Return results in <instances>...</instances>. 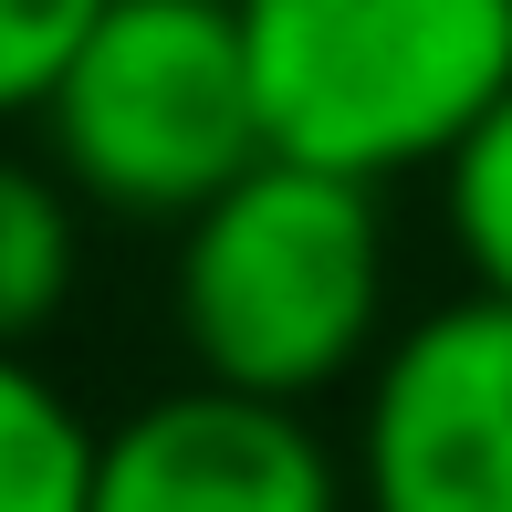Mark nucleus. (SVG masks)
Returning <instances> with one entry per match:
<instances>
[{
  "mask_svg": "<svg viewBox=\"0 0 512 512\" xmlns=\"http://www.w3.org/2000/svg\"><path fill=\"white\" fill-rule=\"evenodd\" d=\"M168 324L189 377L241 398L314 408L324 387L366 377L387 324V189H356L304 157H262L178 230Z\"/></svg>",
  "mask_w": 512,
  "mask_h": 512,
  "instance_id": "1",
  "label": "nucleus"
},
{
  "mask_svg": "<svg viewBox=\"0 0 512 512\" xmlns=\"http://www.w3.org/2000/svg\"><path fill=\"white\" fill-rule=\"evenodd\" d=\"M272 157L356 189L439 178L512 95V0H241Z\"/></svg>",
  "mask_w": 512,
  "mask_h": 512,
  "instance_id": "2",
  "label": "nucleus"
},
{
  "mask_svg": "<svg viewBox=\"0 0 512 512\" xmlns=\"http://www.w3.org/2000/svg\"><path fill=\"white\" fill-rule=\"evenodd\" d=\"M32 126L84 209L189 230L230 178L272 157L241 0H105Z\"/></svg>",
  "mask_w": 512,
  "mask_h": 512,
  "instance_id": "3",
  "label": "nucleus"
},
{
  "mask_svg": "<svg viewBox=\"0 0 512 512\" xmlns=\"http://www.w3.org/2000/svg\"><path fill=\"white\" fill-rule=\"evenodd\" d=\"M356 512H512V304L460 283L356 377Z\"/></svg>",
  "mask_w": 512,
  "mask_h": 512,
  "instance_id": "4",
  "label": "nucleus"
},
{
  "mask_svg": "<svg viewBox=\"0 0 512 512\" xmlns=\"http://www.w3.org/2000/svg\"><path fill=\"white\" fill-rule=\"evenodd\" d=\"M84 512H356V460L314 429V408L189 377L95 429Z\"/></svg>",
  "mask_w": 512,
  "mask_h": 512,
  "instance_id": "5",
  "label": "nucleus"
},
{
  "mask_svg": "<svg viewBox=\"0 0 512 512\" xmlns=\"http://www.w3.org/2000/svg\"><path fill=\"white\" fill-rule=\"evenodd\" d=\"M84 283V199L53 157L0 147V356H32Z\"/></svg>",
  "mask_w": 512,
  "mask_h": 512,
  "instance_id": "6",
  "label": "nucleus"
},
{
  "mask_svg": "<svg viewBox=\"0 0 512 512\" xmlns=\"http://www.w3.org/2000/svg\"><path fill=\"white\" fill-rule=\"evenodd\" d=\"M95 429L32 356H0V512H84Z\"/></svg>",
  "mask_w": 512,
  "mask_h": 512,
  "instance_id": "7",
  "label": "nucleus"
},
{
  "mask_svg": "<svg viewBox=\"0 0 512 512\" xmlns=\"http://www.w3.org/2000/svg\"><path fill=\"white\" fill-rule=\"evenodd\" d=\"M439 220H450L460 272L512 304V95L481 115V136L439 168Z\"/></svg>",
  "mask_w": 512,
  "mask_h": 512,
  "instance_id": "8",
  "label": "nucleus"
},
{
  "mask_svg": "<svg viewBox=\"0 0 512 512\" xmlns=\"http://www.w3.org/2000/svg\"><path fill=\"white\" fill-rule=\"evenodd\" d=\"M105 0H0V126L42 115L53 74L74 63V42L95 32Z\"/></svg>",
  "mask_w": 512,
  "mask_h": 512,
  "instance_id": "9",
  "label": "nucleus"
}]
</instances>
